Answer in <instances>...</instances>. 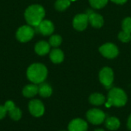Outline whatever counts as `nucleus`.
<instances>
[{
  "label": "nucleus",
  "mask_w": 131,
  "mask_h": 131,
  "mask_svg": "<svg viewBox=\"0 0 131 131\" xmlns=\"http://www.w3.org/2000/svg\"><path fill=\"white\" fill-rule=\"evenodd\" d=\"M48 70L46 67L40 63H35L30 65L27 70L28 79L34 84H41L46 79Z\"/></svg>",
  "instance_id": "2"
},
{
  "label": "nucleus",
  "mask_w": 131,
  "mask_h": 131,
  "mask_svg": "<svg viewBox=\"0 0 131 131\" xmlns=\"http://www.w3.org/2000/svg\"><path fill=\"white\" fill-rule=\"evenodd\" d=\"M88 120L93 124H101L106 118L105 114L99 109H91L87 113Z\"/></svg>",
  "instance_id": "5"
},
{
  "label": "nucleus",
  "mask_w": 131,
  "mask_h": 131,
  "mask_svg": "<svg viewBox=\"0 0 131 131\" xmlns=\"http://www.w3.org/2000/svg\"><path fill=\"white\" fill-rule=\"evenodd\" d=\"M8 114H9V117L14 120V121H19L21 117V115H22V113H21V111L18 108V107H15L14 109H12V111H8Z\"/></svg>",
  "instance_id": "20"
},
{
  "label": "nucleus",
  "mask_w": 131,
  "mask_h": 131,
  "mask_svg": "<svg viewBox=\"0 0 131 131\" xmlns=\"http://www.w3.org/2000/svg\"><path fill=\"white\" fill-rule=\"evenodd\" d=\"M54 25L48 20H43L38 26L35 27V31L43 35H49L54 31Z\"/></svg>",
  "instance_id": "9"
},
{
  "label": "nucleus",
  "mask_w": 131,
  "mask_h": 131,
  "mask_svg": "<svg viewBox=\"0 0 131 131\" xmlns=\"http://www.w3.org/2000/svg\"><path fill=\"white\" fill-rule=\"evenodd\" d=\"M70 1H73L74 2V1H76V0H70Z\"/></svg>",
  "instance_id": "30"
},
{
  "label": "nucleus",
  "mask_w": 131,
  "mask_h": 131,
  "mask_svg": "<svg viewBox=\"0 0 131 131\" xmlns=\"http://www.w3.org/2000/svg\"><path fill=\"white\" fill-rule=\"evenodd\" d=\"M112 2L117 3V4H124L125 3L127 0H111Z\"/></svg>",
  "instance_id": "27"
},
{
  "label": "nucleus",
  "mask_w": 131,
  "mask_h": 131,
  "mask_svg": "<svg viewBox=\"0 0 131 131\" xmlns=\"http://www.w3.org/2000/svg\"><path fill=\"white\" fill-rule=\"evenodd\" d=\"M45 15L44 8L40 5H32L27 8L25 12V18L28 25L36 27L42 21Z\"/></svg>",
  "instance_id": "1"
},
{
  "label": "nucleus",
  "mask_w": 131,
  "mask_h": 131,
  "mask_svg": "<svg viewBox=\"0 0 131 131\" xmlns=\"http://www.w3.org/2000/svg\"><path fill=\"white\" fill-rule=\"evenodd\" d=\"M89 2L94 8H101L107 5L108 0H89Z\"/></svg>",
  "instance_id": "21"
},
{
  "label": "nucleus",
  "mask_w": 131,
  "mask_h": 131,
  "mask_svg": "<svg viewBox=\"0 0 131 131\" xmlns=\"http://www.w3.org/2000/svg\"><path fill=\"white\" fill-rule=\"evenodd\" d=\"M100 52L107 58H114L118 54V49L116 45L111 43H107L99 48Z\"/></svg>",
  "instance_id": "8"
},
{
  "label": "nucleus",
  "mask_w": 131,
  "mask_h": 131,
  "mask_svg": "<svg viewBox=\"0 0 131 131\" xmlns=\"http://www.w3.org/2000/svg\"><path fill=\"white\" fill-rule=\"evenodd\" d=\"M127 97L125 92L117 88H112L108 94V99L106 103V107H110L111 106L122 107L127 103Z\"/></svg>",
  "instance_id": "3"
},
{
  "label": "nucleus",
  "mask_w": 131,
  "mask_h": 131,
  "mask_svg": "<svg viewBox=\"0 0 131 131\" xmlns=\"http://www.w3.org/2000/svg\"><path fill=\"white\" fill-rule=\"evenodd\" d=\"M99 78L101 82L107 88H111L114 81V72L110 68H104L99 74Z\"/></svg>",
  "instance_id": "6"
},
{
  "label": "nucleus",
  "mask_w": 131,
  "mask_h": 131,
  "mask_svg": "<svg viewBox=\"0 0 131 131\" xmlns=\"http://www.w3.org/2000/svg\"><path fill=\"white\" fill-rule=\"evenodd\" d=\"M86 14L88 16V21L93 27L101 28L104 25V19L101 15L97 14L91 10H88Z\"/></svg>",
  "instance_id": "11"
},
{
  "label": "nucleus",
  "mask_w": 131,
  "mask_h": 131,
  "mask_svg": "<svg viewBox=\"0 0 131 131\" xmlns=\"http://www.w3.org/2000/svg\"><path fill=\"white\" fill-rule=\"evenodd\" d=\"M120 125H121L120 121L116 117H108L106 120V127L111 130H117L120 127Z\"/></svg>",
  "instance_id": "18"
},
{
  "label": "nucleus",
  "mask_w": 131,
  "mask_h": 131,
  "mask_svg": "<svg viewBox=\"0 0 131 131\" xmlns=\"http://www.w3.org/2000/svg\"><path fill=\"white\" fill-rule=\"evenodd\" d=\"M89 101L92 104L98 106L103 104L105 102V97L101 94L95 93L90 96Z\"/></svg>",
  "instance_id": "17"
},
{
  "label": "nucleus",
  "mask_w": 131,
  "mask_h": 131,
  "mask_svg": "<svg viewBox=\"0 0 131 131\" xmlns=\"http://www.w3.org/2000/svg\"><path fill=\"white\" fill-rule=\"evenodd\" d=\"M35 35V30L30 25H23L20 27L16 32V38L21 42L30 41Z\"/></svg>",
  "instance_id": "4"
},
{
  "label": "nucleus",
  "mask_w": 131,
  "mask_h": 131,
  "mask_svg": "<svg viewBox=\"0 0 131 131\" xmlns=\"http://www.w3.org/2000/svg\"><path fill=\"white\" fill-rule=\"evenodd\" d=\"M6 114H7V111L5 110V107L0 105V120L3 119L5 117Z\"/></svg>",
  "instance_id": "26"
},
{
  "label": "nucleus",
  "mask_w": 131,
  "mask_h": 131,
  "mask_svg": "<svg viewBox=\"0 0 131 131\" xmlns=\"http://www.w3.org/2000/svg\"><path fill=\"white\" fill-rule=\"evenodd\" d=\"M35 51L38 55H45L50 51V44L44 41H39L36 44Z\"/></svg>",
  "instance_id": "13"
},
{
  "label": "nucleus",
  "mask_w": 131,
  "mask_h": 131,
  "mask_svg": "<svg viewBox=\"0 0 131 131\" xmlns=\"http://www.w3.org/2000/svg\"><path fill=\"white\" fill-rule=\"evenodd\" d=\"M88 23V16L87 14L77 15L73 20L74 28L78 31H83L87 28Z\"/></svg>",
  "instance_id": "10"
},
{
  "label": "nucleus",
  "mask_w": 131,
  "mask_h": 131,
  "mask_svg": "<svg viewBox=\"0 0 131 131\" xmlns=\"http://www.w3.org/2000/svg\"><path fill=\"white\" fill-rule=\"evenodd\" d=\"M88 124L81 119H74L68 125L69 131H87Z\"/></svg>",
  "instance_id": "12"
},
{
  "label": "nucleus",
  "mask_w": 131,
  "mask_h": 131,
  "mask_svg": "<svg viewBox=\"0 0 131 131\" xmlns=\"http://www.w3.org/2000/svg\"><path fill=\"white\" fill-rule=\"evenodd\" d=\"M127 127H128V128L131 130V115L130 116V117L128 119V121H127Z\"/></svg>",
  "instance_id": "28"
},
{
  "label": "nucleus",
  "mask_w": 131,
  "mask_h": 131,
  "mask_svg": "<svg viewBox=\"0 0 131 131\" xmlns=\"http://www.w3.org/2000/svg\"><path fill=\"white\" fill-rule=\"evenodd\" d=\"M70 0H58L55 2V8L58 11H64L70 5Z\"/></svg>",
  "instance_id": "19"
},
{
  "label": "nucleus",
  "mask_w": 131,
  "mask_h": 131,
  "mask_svg": "<svg viewBox=\"0 0 131 131\" xmlns=\"http://www.w3.org/2000/svg\"><path fill=\"white\" fill-rule=\"evenodd\" d=\"M62 39L60 35H52L49 39V44L50 45L53 47H58L61 44Z\"/></svg>",
  "instance_id": "22"
},
{
  "label": "nucleus",
  "mask_w": 131,
  "mask_h": 131,
  "mask_svg": "<svg viewBox=\"0 0 131 131\" xmlns=\"http://www.w3.org/2000/svg\"><path fill=\"white\" fill-rule=\"evenodd\" d=\"M131 33H129V32H126L124 31H121L119 33L118 35V38L119 39L123 41V42H128L131 40Z\"/></svg>",
  "instance_id": "23"
},
{
  "label": "nucleus",
  "mask_w": 131,
  "mask_h": 131,
  "mask_svg": "<svg viewBox=\"0 0 131 131\" xmlns=\"http://www.w3.org/2000/svg\"><path fill=\"white\" fill-rule=\"evenodd\" d=\"M38 93V87L35 84H28L22 90V94L26 97H33Z\"/></svg>",
  "instance_id": "14"
},
{
  "label": "nucleus",
  "mask_w": 131,
  "mask_h": 131,
  "mask_svg": "<svg viewBox=\"0 0 131 131\" xmlns=\"http://www.w3.org/2000/svg\"><path fill=\"white\" fill-rule=\"evenodd\" d=\"M4 107L5 108V110L7 111V112L12 111V109H14L15 107V103L12 101H8L5 102V104H4Z\"/></svg>",
  "instance_id": "25"
},
{
  "label": "nucleus",
  "mask_w": 131,
  "mask_h": 131,
  "mask_svg": "<svg viewBox=\"0 0 131 131\" xmlns=\"http://www.w3.org/2000/svg\"><path fill=\"white\" fill-rule=\"evenodd\" d=\"M28 110L30 113L36 117L42 116L45 113V107L39 100H32L28 104Z\"/></svg>",
  "instance_id": "7"
},
{
  "label": "nucleus",
  "mask_w": 131,
  "mask_h": 131,
  "mask_svg": "<svg viewBox=\"0 0 131 131\" xmlns=\"http://www.w3.org/2000/svg\"><path fill=\"white\" fill-rule=\"evenodd\" d=\"M123 31L131 33V18H127L124 20L122 24Z\"/></svg>",
  "instance_id": "24"
},
{
  "label": "nucleus",
  "mask_w": 131,
  "mask_h": 131,
  "mask_svg": "<svg viewBox=\"0 0 131 131\" xmlns=\"http://www.w3.org/2000/svg\"><path fill=\"white\" fill-rule=\"evenodd\" d=\"M50 58L53 63L55 64L61 63L64 60V53L60 49L58 48L53 49L50 53Z\"/></svg>",
  "instance_id": "15"
},
{
  "label": "nucleus",
  "mask_w": 131,
  "mask_h": 131,
  "mask_svg": "<svg viewBox=\"0 0 131 131\" xmlns=\"http://www.w3.org/2000/svg\"><path fill=\"white\" fill-rule=\"evenodd\" d=\"M95 131H104V130H102V129H97V130H96Z\"/></svg>",
  "instance_id": "29"
},
{
  "label": "nucleus",
  "mask_w": 131,
  "mask_h": 131,
  "mask_svg": "<svg viewBox=\"0 0 131 131\" xmlns=\"http://www.w3.org/2000/svg\"><path fill=\"white\" fill-rule=\"evenodd\" d=\"M38 94L43 97H50L52 94V88L46 83H41L38 87Z\"/></svg>",
  "instance_id": "16"
}]
</instances>
